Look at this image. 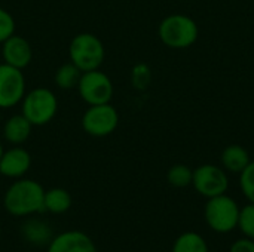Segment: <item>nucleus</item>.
I'll list each match as a JSON object with an SVG mask.
<instances>
[{
	"label": "nucleus",
	"mask_w": 254,
	"mask_h": 252,
	"mask_svg": "<svg viewBox=\"0 0 254 252\" xmlns=\"http://www.w3.org/2000/svg\"><path fill=\"white\" fill-rule=\"evenodd\" d=\"M68 56L82 71H91L101 67L106 58V49L98 36L92 33H79L70 42Z\"/></svg>",
	"instance_id": "4"
},
{
	"label": "nucleus",
	"mask_w": 254,
	"mask_h": 252,
	"mask_svg": "<svg viewBox=\"0 0 254 252\" xmlns=\"http://www.w3.org/2000/svg\"><path fill=\"white\" fill-rule=\"evenodd\" d=\"M1 56L3 62L15 68L24 70L25 67L30 65L33 59V48L27 39L13 34L1 43Z\"/></svg>",
	"instance_id": "10"
},
{
	"label": "nucleus",
	"mask_w": 254,
	"mask_h": 252,
	"mask_svg": "<svg viewBox=\"0 0 254 252\" xmlns=\"http://www.w3.org/2000/svg\"><path fill=\"white\" fill-rule=\"evenodd\" d=\"M240 209L238 203L225 193L208 199L204 208V218L211 230L217 233H229L238 227Z\"/></svg>",
	"instance_id": "5"
},
{
	"label": "nucleus",
	"mask_w": 254,
	"mask_h": 252,
	"mask_svg": "<svg viewBox=\"0 0 254 252\" xmlns=\"http://www.w3.org/2000/svg\"><path fill=\"white\" fill-rule=\"evenodd\" d=\"M58 111V98L48 88H36L25 92L21 101V114L33 126L48 125Z\"/></svg>",
	"instance_id": "3"
},
{
	"label": "nucleus",
	"mask_w": 254,
	"mask_h": 252,
	"mask_svg": "<svg viewBox=\"0 0 254 252\" xmlns=\"http://www.w3.org/2000/svg\"><path fill=\"white\" fill-rule=\"evenodd\" d=\"M118 125L119 113L110 102L89 105L82 116L83 131L95 138H103L113 134Z\"/></svg>",
	"instance_id": "7"
},
{
	"label": "nucleus",
	"mask_w": 254,
	"mask_h": 252,
	"mask_svg": "<svg viewBox=\"0 0 254 252\" xmlns=\"http://www.w3.org/2000/svg\"><path fill=\"white\" fill-rule=\"evenodd\" d=\"M238 227L246 238L254 241V203H249L240 209Z\"/></svg>",
	"instance_id": "20"
},
{
	"label": "nucleus",
	"mask_w": 254,
	"mask_h": 252,
	"mask_svg": "<svg viewBox=\"0 0 254 252\" xmlns=\"http://www.w3.org/2000/svg\"><path fill=\"white\" fill-rule=\"evenodd\" d=\"M192 186L201 196L210 199L226 193L229 187V178L223 168L207 163L193 171Z\"/></svg>",
	"instance_id": "8"
},
{
	"label": "nucleus",
	"mask_w": 254,
	"mask_h": 252,
	"mask_svg": "<svg viewBox=\"0 0 254 252\" xmlns=\"http://www.w3.org/2000/svg\"><path fill=\"white\" fill-rule=\"evenodd\" d=\"M192 180H193V171L189 166L182 165V163L171 166L167 172L168 184L176 189H185V187L192 186Z\"/></svg>",
	"instance_id": "19"
},
{
	"label": "nucleus",
	"mask_w": 254,
	"mask_h": 252,
	"mask_svg": "<svg viewBox=\"0 0 254 252\" xmlns=\"http://www.w3.org/2000/svg\"><path fill=\"white\" fill-rule=\"evenodd\" d=\"M158 34L165 46L186 49L198 40L199 28L193 18L183 13H173L161 21Z\"/></svg>",
	"instance_id": "2"
},
{
	"label": "nucleus",
	"mask_w": 254,
	"mask_h": 252,
	"mask_svg": "<svg viewBox=\"0 0 254 252\" xmlns=\"http://www.w3.org/2000/svg\"><path fill=\"white\" fill-rule=\"evenodd\" d=\"M31 166L30 153L21 147L13 146L9 150H4L0 159V174L7 178H22Z\"/></svg>",
	"instance_id": "12"
},
{
	"label": "nucleus",
	"mask_w": 254,
	"mask_h": 252,
	"mask_svg": "<svg viewBox=\"0 0 254 252\" xmlns=\"http://www.w3.org/2000/svg\"><path fill=\"white\" fill-rule=\"evenodd\" d=\"M0 236H1V230H0Z\"/></svg>",
	"instance_id": "26"
},
{
	"label": "nucleus",
	"mask_w": 254,
	"mask_h": 252,
	"mask_svg": "<svg viewBox=\"0 0 254 252\" xmlns=\"http://www.w3.org/2000/svg\"><path fill=\"white\" fill-rule=\"evenodd\" d=\"M71 206V196L67 190L55 187L51 190H45L43 198V211L52 214H64Z\"/></svg>",
	"instance_id": "16"
},
{
	"label": "nucleus",
	"mask_w": 254,
	"mask_h": 252,
	"mask_svg": "<svg viewBox=\"0 0 254 252\" xmlns=\"http://www.w3.org/2000/svg\"><path fill=\"white\" fill-rule=\"evenodd\" d=\"M15 34V19L12 13L0 7V45Z\"/></svg>",
	"instance_id": "23"
},
{
	"label": "nucleus",
	"mask_w": 254,
	"mask_h": 252,
	"mask_svg": "<svg viewBox=\"0 0 254 252\" xmlns=\"http://www.w3.org/2000/svg\"><path fill=\"white\" fill-rule=\"evenodd\" d=\"M229 252H254V241L249 238L238 239L232 244Z\"/></svg>",
	"instance_id": "24"
},
{
	"label": "nucleus",
	"mask_w": 254,
	"mask_h": 252,
	"mask_svg": "<svg viewBox=\"0 0 254 252\" xmlns=\"http://www.w3.org/2000/svg\"><path fill=\"white\" fill-rule=\"evenodd\" d=\"M240 187L250 203H254V160L240 174Z\"/></svg>",
	"instance_id": "21"
},
{
	"label": "nucleus",
	"mask_w": 254,
	"mask_h": 252,
	"mask_svg": "<svg viewBox=\"0 0 254 252\" xmlns=\"http://www.w3.org/2000/svg\"><path fill=\"white\" fill-rule=\"evenodd\" d=\"M82 73L83 71L79 67H76L71 61H68L57 68L54 74V82L60 89H64V91L76 89L82 77Z\"/></svg>",
	"instance_id": "17"
},
{
	"label": "nucleus",
	"mask_w": 254,
	"mask_h": 252,
	"mask_svg": "<svg viewBox=\"0 0 254 252\" xmlns=\"http://www.w3.org/2000/svg\"><path fill=\"white\" fill-rule=\"evenodd\" d=\"M76 89L82 101H85L88 105L110 102L115 92L112 79L100 68L83 71Z\"/></svg>",
	"instance_id": "6"
},
{
	"label": "nucleus",
	"mask_w": 254,
	"mask_h": 252,
	"mask_svg": "<svg viewBox=\"0 0 254 252\" xmlns=\"http://www.w3.org/2000/svg\"><path fill=\"white\" fill-rule=\"evenodd\" d=\"M31 129L33 125L27 120L24 114H13L3 125V137L9 144L21 146L30 138Z\"/></svg>",
	"instance_id": "13"
},
{
	"label": "nucleus",
	"mask_w": 254,
	"mask_h": 252,
	"mask_svg": "<svg viewBox=\"0 0 254 252\" xmlns=\"http://www.w3.org/2000/svg\"><path fill=\"white\" fill-rule=\"evenodd\" d=\"M25 95V77L22 70L6 62L0 64V108H12L21 104Z\"/></svg>",
	"instance_id": "9"
},
{
	"label": "nucleus",
	"mask_w": 254,
	"mask_h": 252,
	"mask_svg": "<svg viewBox=\"0 0 254 252\" xmlns=\"http://www.w3.org/2000/svg\"><path fill=\"white\" fill-rule=\"evenodd\" d=\"M21 233L22 238L34 244L37 247L42 245H49V242L52 241V230L48 224H45L40 220H28L21 226Z\"/></svg>",
	"instance_id": "15"
},
{
	"label": "nucleus",
	"mask_w": 254,
	"mask_h": 252,
	"mask_svg": "<svg viewBox=\"0 0 254 252\" xmlns=\"http://www.w3.org/2000/svg\"><path fill=\"white\" fill-rule=\"evenodd\" d=\"M220 160H222L223 169L228 172H232V174H241L247 168V165L252 162L249 151L240 144L228 146L222 151Z\"/></svg>",
	"instance_id": "14"
},
{
	"label": "nucleus",
	"mask_w": 254,
	"mask_h": 252,
	"mask_svg": "<svg viewBox=\"0 0 254 252\" xmlns=\"http://www.w3.org/2000/svg\"><path fill=\"white\" fill-rule=\"evenodd\" d=\"M152 73L146 64H137L131 71V82L137 89H146L150 83Z\"/></svg>",
	"instance_id": "22"
},
{
	"label": "nucleus",
	"mask_w": 254,
	"mask_h": 252,
	"mask_svg": "<svg viewBox=\"0 0 254 252\" xmlns=\"http://www.w3.org/2000/svg\"><path fill=\"white\" fill-rule=\"evenodd\" d=\"M45 189L34 180L18 178L4 193V209L15 217H27L43 211Z\"/></svg>",
	"instance_id": "1"
},
{
	"label": "nucleus",
	"mask_w": 254,
	"mask_h": 252,
	"mask_svg": "<svg viewBox=\"0 0 254 252\" xmlns=\"http://www.w3.org/2000/svg\"><path fill=\"white\" fill-rule=\"evenodd\" d=\"M48 252H98L92 239L79 230H70L52 238Z\"/></svg>",
	"instance_id": "11"
},
{
	"label": "nucleus",
	"mask_w": 254,
	"mask_h": 252,
	"mask_svg": "<svg viewBox=\"0 0 254 252\" xmlns=\"http://www.w3.org/2000/svg\"><path fill=\"white\" fill-rule=\"evenodd\" d=\"M173 252H208V245L201 235L195 232H186L176 239Z\"/></svg>",
	"instance_id": "18"
},
{
	"label": "nucleus",
	"mask_w": 254,
	"mask_h": 252,
	"mask_svg": "<svg viewBox=\"0 0 254 252\" xmlns=\"http://www.w3.org/2000/svg\"><path fill=\"white\" fill-rule=\"evenodd\" d=\"M3 151H4V150H3V146H1V143H0V159H1V154H3Z\"/></svg>",
	"instance_id": "25"
},
{
	"label": "nucleus",
	"mask_w": 254,
	"mask_h": 252,
	"mask_svg": "<svg viewBox=\"0 0 254 252\" xmlns=\"http://www.w3.org/2000/svg\"><path fill=\"white\" fill-rule=\"evenodd\" d=\"M0 110H1V108H0ZM0 116H1V113H0Z\"/></svg>",
	"instance_id": "27"
}]
</instances>
